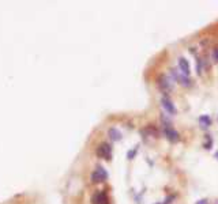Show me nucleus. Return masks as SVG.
Returning a JSON list of instances; mask_svg holds the SVG:
<instances>
[{
  "instance_id": "2",
  "label": "nucleus",
  "mask_w": 218,
  "mask_h": 204,
  "mask_svg": "<svg viewBox=\"0 0 218 204\" xmlns=\"http://www.w3.org/2000/svg\"><path fill=\"white\" fill-rule=\"evenodd\" d=\"M106 178H108L106 171H105V169L101 167V166H98V167H97L96 170L91 173V181H93V182H104Z\"/></svg>"
},
{
  "instance_id": "13",
  "label": "nucleus",
  "mask_w": 218,
  "mask_h": 204,
  "mask_svg": "<svg viewBox=\"0 0 218 204\" xmlns=\"http://www.w3.org/2000/svg\"><path fill=\"white\" fill-rule=\"evenodd\" d=\"M196 204H209L207 203V200L203 199V200H199V201H196Z\"/></svg>"
},
{
  "instance_id": "10",
  "label": "nucleus",
  "mask_w": 218,
  "mask_h": 204,
  "mask_svg": "<svg viewBox=\"0 0 218 204\" xmlns=\"http://www.w3.org/2000/svg\"><path fill=\"white\" fill-rule=\"evenodd\" d=\"M199 123H200V127L202 128H207L209 125H211V120H210V117L209 116H202L200 119H199Z\"/></svg>"
},
{
  "instance_id": "12",
  "label": "nucleus",
  "mask_w": 218,
  "mask_h": 204,
  "mask_svg": "<svg viewBox=\"0 0 218 204\" xmlns=\"http://www.w3.org/2000/svg\"><path fill=\"white\" fill-rule=\"evenodd\" d=\"M211 56H213V61H214V63H218V48H214V49H213Z\"/></svg>"
},
{
  "instance_id": "3",
  "label": "nucleus",
  "mask_w": 218,
  "mask_h": 204,
  "mask_svg": "<svg viewBox=\"0 0 218 204\" xmlns=\"http://www.w3.org/2000/svg\"><path fill=\"white\" fill-rule=\"evenodd\" d=\"M158 86L164 93L168 94L169 91H172V84H170V79H168L165 75H161L158 78Z\"/></svg>"
},
{
  "instance_id": "14",
  "label": "nucleus",
  "mask_w": 218,
  "mask_h": 204,
  "mask_svg": "<svg viewBox=\"0 0 218 204\" xmlns=\"http://www.w3.org/2000/svg\"><path fill=\"white\" fill-rule=\"evenodd\" d=\"M157 204H159V203H157Z\"/></svg>"
},
{
  "instance_id": "6",
  "label": "nucleus",
  "mask_w": 218,
  "mask_h": 204,
  "mask_svg": "<svg viewBox=\"0 0 218 204\" xmlns=\"http://www.w3.org/2000/svg\"><path fill=\"white\" fill-rule=\"evenodd\" d=\"M91 204H108V197L105 192H96L91 197Z\"/></svg>"
},
{
  "instance_id": "9",
  "label": "nucleus",
  "mask_w": 218,
  "mask_h": 204,
  "mask_svg": "<svg viewBox=\"0 0 218 204\" xmlns=\"http://www.w3.org/2000/svg\"><path fill=\"white\" fill-rule=\"evenodd\" d=\"M109 136H111V139L112 140H120L122 139V133H120L119 129H116V128H111L109 129Z\"/></svg>"
},
{
  "instance_id": "4",
  "label": "nucleus",
  "mask_w": 218,
  "mask_h": 204,
  "mask_svg": "<svg viewBox=\"0 0 218 204\" xmlns=\"http://www.w3.org/2000/svg\"><path fill=\"white\" fill-rule=\"evenodd\" d=\"M161 104H162L164 109H165V110L168 112L169 115H176V113H177V109H176V106H174V104H173V102L169 99V98H166V97H162V99H161Z\"/></svg>"
},
{
  "instance_id": "7",
  "label": "nucleus",
  "mask_w": 218,
  "mask_h": 204,
  "mask_svg": "<svg viewBox=\"0 0 218 204\" xmlns=\"http://www.w3.org/2000/svg\"><path fill=\"white\" fill-rule=\"evenodd\" d=\"M179 68H180V72L183 74V75H185V76L189 75L191 68H189V63H188L187 59H184V57L179 59Z\"/></svg>"
},
{
  "instance_id": "5",
  "label": "nucleus",
  "mask_w": 218,
  "mask_h": 204,
  "mask_svg": "<svg viewBox=\"0 0 218 204\" xmlns=\"http://www.w3.org/2000/svg\"><path fill=\"white\" fill-rule=\"evenodd\" d=\"M165 135H166V138H168V140L170 143H177L179 140H180V135H179V132L176 131V129H173L172 127L165 128Z\"/></svg>"
},
{
  "instance_id": "11",
  "label": "nucleus",
  "mask_w": 218,
  "mask_h": 204,
  "mask_svg": "<svg viewBox=\"0 0 218 204\" xmlns=\"http://www.w3.org/2000/svg\"><path fill=\"white\" fill-rule=\"evenodd\" d=\"M196 69H198V75H202L203 68H202V60L200 59H198V61H196Z\"/></svg>"
},
{
  "instance_id": "8",
  "label": "nucleus",
  "mask_w": 218,
  "mask_h": 204,
  "mask_svg": "<svg viewBox=\"0 0 218 204\" xmlns=\"http://www.w3.org/2000/svg\"><path fill=\"white\" fill-rule=\"evenodd\" d=\"M176 80L183 86V87H191V86H192V82H191L189 78H188V76H185V75H183L181 72H179V75H177V78H176Z\"/></svg>"
},
{
  "instance_id": "1",
  "label": "nucleus",
  "mask_w": 218,
  "mask_h": 204,
  "mask_svg": "<svg viewBox=\"0 0 218 204\" xmlns=\"http://www.w3.org/2000/svg\"><path fill=\"white\" fill-rule=\"evenodd\" d=\"M97 155L102 159H106L109 161L112 158V147L109 146L108 143H101L98 147H97Z\"/></svg>"
}]
</instances>
